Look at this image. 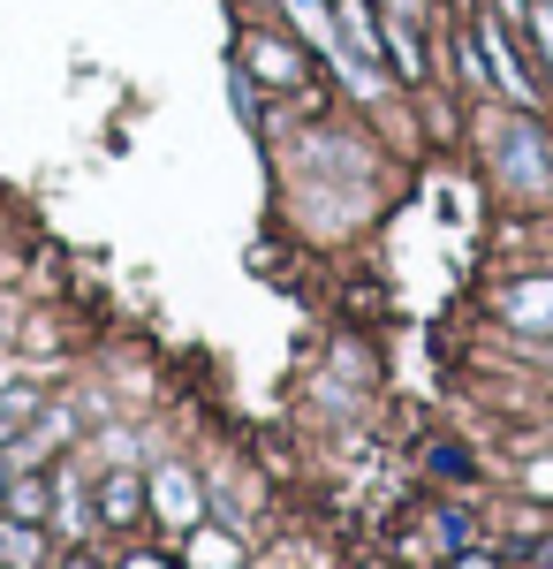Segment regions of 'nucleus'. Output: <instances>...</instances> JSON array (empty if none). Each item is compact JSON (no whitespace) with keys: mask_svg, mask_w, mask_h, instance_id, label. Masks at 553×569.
Here are the masks:
<instances>
[{"mask_svg":"<svg viewBox=\"0 0 553 569\" xmlns=\"http://www.w3.org/2000/svg\"><path fill=\"white\" fill-rule=\"evenodd\" d=\"M501 176L523 182V190H546V182H553V160H546V144H539L531 122H515V130L501 137Z\"/></svg>","mask_w":553,"mask_h":569,"instance_id":"obj_1","label":"nucleus"},{"mask_svg":"<svg viewBox=\"0 0 553 569\" xmlns=\"http://www.w3.org/2000/svg\"><path fill=\"white\" fill-rule=\"evenodd\" d=\"M501 311H509V327H553V281H523Z\"/></svg>","mask_w":553,"mask_h":569,"instance_id":"obj_2","label":"nucleus"},{"mask_svg":"<svg viewBox=\"0 0 553 569\" xmlns=\"http://www.w3.org/2000/svg\"><path fill=\"white\" fill-rule=\"evenodd\" d=\"M477 46H485V53H493V77H501V84H509V99H531V77H523V69H515L509 39H501V31H493V23H485V31H477Z\"/></svg>","mask_w":553,"mask_h":569,"instance_id":"obj_3","label":"nucleus"},{"mask_svg":"<svg viewBox=\"0 0 553 569\" xmlns=\"http://www.w3.org/2000/svg\"><path fill=\"white\" fill-rule=\"evenodd\" d=\"M386 46H394V69H402V77H425V53H418L410 16H394V23H386Z\"/></svg>","mask_w":553,"mask_h":569,"instance_id":"obj_4","label":"nucleus"},{"mask_svg":"<svg viewBox=\"0 0 553 569\" xmlns=\"http://www.w3.org/2000/svg\"><path fill=\"white\" fill-rule=\"evenodd\" d=\"M251 61L265 69V77H281V84L296 77V61H289V46H273V39H251Z\"/></svg>","mask_w":553,"mask_h":569,"instance_id":"obj_5","label":"nucleus"},{"mask_svg":"<svg viewBox=\"0 0 553 569\" xmlns=\"http://www.w3.org/2000/svg\"><path fill=\"white\" fill-rule=\"evenodd\" d=\"M137 517V479H107V525H129Z\"/></svg>","mask_w":553,"mask_h":569,"instance_id":"obj_6","label":"nucleus"},{"mask_svg":"<svg viewBox=\"0 0 553 569\" xmlns=\"http://www.w3.org/2000/svg\"><path fill=\"white\" fill-rule=\"evenodd\" d=\"M531 31H539V53H546V77H553V0L531 16Z\"/></svg>","mask_w":553,"mask_h":569,"instance_id":"obj_7","label":"nucleus"},{"mask_svg":"<svg viewBox=\"0 0 553 569\" xmlns=\"http://www.w3.org/2000/svg\"><path fill=\"white\" fill-rule=\"evenodd\" d=\"M16 509H23V517H39V509H46V493H39V479H23V486H16Z\"/></svg>","mask_w":553,"mask_h":569,"instance_id":"obj_8","label":"nucleus"},{"mask_svg":"<svg viewBox=\"0 0 553 569\" xmlns=\"http://www.w3.org/2000/svg\"><path fill=\"white\" fill-rule=\"evenodd\" d=\"M531 493H553V463H531Z\"/></svg>","mask_w":553,"mask_h":569,"instance_id":"obj_9","label":"nucleus"},{"mask_svg":"<svg viewBox=\"0 0 553 569\" xmlns=\"http://www.w3.org/2000/svg\"><path fill=\"white\" fill-rule=\"evenodd\" d=\"M386 8H394V16H410V23L425 16V0H386Z\"/></svg>","mask_w":553,"mask_h":569,"instance_id":"obj_10","label":"nucleus"}]
</instances>
